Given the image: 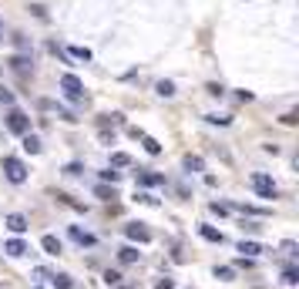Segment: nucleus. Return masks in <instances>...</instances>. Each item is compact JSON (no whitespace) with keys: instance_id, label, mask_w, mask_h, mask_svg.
<instances>
[{"instance_id":"72a5a7b5","label":"nucleus","mask_w":299,"mask_h":289,"mask_svg":"<svg viewBox=\"0 0 299 289\" xmlns=\"http://www.w3.org/2000/svg\"><path fill=\"white\" fill-rule=\"evenodd\" d=\"M0 31H4V24H0Z\"/></svg>"},{"instance_id":"6e6552de","label":"nucleus","mask_w":299,"mask_h":289,"mask_svg":"<svg viewBox=\"0 0 299 289\" xmlns=\"http://www.w3.org/2000/svg\"><path fill=\"white\" fill-rule=\"evenodd\" d=\"M4 225H7V229H10L14 235L27 232V219H24V215H17V212H14V215H7V222H4Z\"/></svg>"},{"instance_id":"393cba45","label":"nucleus","mask_w":299,"mask_h":289,"mask_svg":"<svg viewBox=\"0 0 299 289\" xmlns=\"http://www.w3.org/2000/svg\"><path fill=\"white\" fill-rule=\"evenodd\" d=\"M283 282H286V286H296V282H299V273H296V269H286Z\"/></svg>"},{"instance_id":"f704fd0d","label":"nucleus","mask_w":299,"mask_h":289,"mask_svg":"<svg viewBox=\"0 0 299 289\" xmlns=\"http://www.w3.org/2000/svg\"><path fill=\"white\" fill-rule=\"evenodd\" d=\"M34 289H41V286H34Z\"/></svg>"},{"instance_id":"dca6fc26","label":"nucleus","mask_w":299,"mask_h":289,"mask_svg":"<svg viewBox=\"0 0 299 289\" xmlns=\"http://www.w3.org/2000/svg\"><path fill=\"white\" fill-rule=\"evenodd\" d=\"M198 232H202L205 242H222V232H218V229H212V225H202Z\"/></svg>"},{"instance_id":"c85d7f7f","label":"nucleus","mask_w":299,"mask_h":289,"mask_svg":"<svg viewBox=\"0 0 299 289\" xmlns=\"http://www.w3.org/2000/svg\"><path fill=\"white\" fill-rule=\"evenodd\" d=\"M155 289H175V282H171V279H168V276H162V279L155 282Z\"/></svg>"},{"instance_id":"cd10ccee","label":"nucleus","mask_w":299,"mask_h":289,"mask_svg":"<svg viewBox=\"0 0 299 289\" xmlns=\"http://www.w3.org/2000/svg\"><path fill=\"white\" fill-rule=\"evenodd\" d=\"M138 202H145V205H158V199L148 195V192H138Z\"/></svg>"},{"instance_id":"9d476101","label":"nucleus","mask_w":299,"mask_h":289,"mask_svg":"<svg viewBox=\"0 0 299 289\" xmlns=\"http://www.w3.org/2000/svg\"><path fill=\"white\" fill-rule=\"evenodd\" d=\"M41 246H44V252H47V256H61V239H57V235H44Z\"/></svg>"},{"instance_id":"4468645a","label":"nucleus","mask_w":299,"mask_h":289,"mask_svg":"<svg viewBox=\"0 0 299 289\" xmlns=\"http://www.w3.org/2000/svg\"><path fill=\"white\" fill-rule=\"evenodd\" d=\"M111 165H114V168H128V165H131V155L128 152H114L111 155Z\"/></svg>"},{"instance_id":"a211bd4d","label":"nucleus","mask_w":299,"mask_h":289,"mask_svg":"<svg viewBox=\"0 0 299 289\" xmlns=\"http://www.w3.org/2000/svg\"><path fill=\"white\" fill-rule=\"evenodd\" d=\"M51 282H54V289H71V276H64V273L51 276Z\"/></svg>"},{"instance_id":"39448f33","label":"nucleus","mask_w":299,"mask_h":289,"mask_svg":"<svg viewBox=\"0 0 299 289\" xmlns=\"http://www.w3.org/2000/svg\"><path fill=\"white\" fill-rule=\"evenodd\" d=\"M124 232H128L131 242H152V229H148L145 222H128V229H124Z\"/></svg>"},{"instance_id":"5701e85b","label":"nucleus","mask_w":299,"mask_h":289,"mask_svg":"<svg viewBox=\"0 0 299 289\" xmlns=\"http://www.w3.org/2000/svg\"><path fill=\"white\" fill-rule=\"evenodd\" d=\"M71 57H78V61H91V51L88 47H71Z\"/></svg>"},{"instance_id":"412c9836","label":"nucleus","mask_w":299,"mask_h":289,"mask_svg":"<svg viewBox=\"0 0 299 289\" xmlns=\"http://www.w3.org/2000/svg\"><path fill=\"white\" fill-rule=\"evenodd\" d=\"M185 168L188 172H202V158H198V155H188V158H185Z\"/></svg>"},{"instance_id":"a878e982","label":"nucleus","mask_w":299,"mask_h":289,"mask_svg":"<svg viewBox=\"0 0 299 289\" xmlns=\"http://www.w3.org/2000/svg\"><path fill=\"white\" fill-rule=\"evenodd\" d=\"M215 276L218 279H232V266H215Z\"/></svg>"},{"instance_id":"2f4dec72","label":"nucleus","mask_w":299,"mask_h":289,"mask_svg":"<svg viewBox=\"0 0 299 289\" xmlns=\"http://www.w3.org/2000/svg\"><path fill=\"white\" fill-rule=\"evenodd\" d=\"M209 94H215V98H222V94H226V88H222V84H209Z\"/></svg>"},{"instance_id":"7ed1b4c3","label":"nucleus","mask_w":299,"mask_h":289,"mask_svg":"<svg viewBox=\"0 0 299 289\" xmlns=\"http://www.w3.org/2000/svg\"><path fill=\"white\" fill-rule=\"evenodd\" d=\"M4 172H7V178L14 185H20V182H27V165L20 158H4Z\"/></svg>"},{"instance_id":"423d86ee","label":"nucleus","mask_w":299,"mask_h":289,"mask_svg":"<svg viewBox=\"0 0 299 289\" xmlns=\"http://www.w3.org/2000/svg\"><path fill=\"white\" fill-rule=\"evenodd\" d=\"M7 64L14 67V71L20 74V78H27V74L34 71V64H31V57H27V54H14V57H10V61H7Z\"/></svg>"},{"instance_id":"473e14b6","label":"nucleus","mask_w":299,"mask_h":289,"mask_svg":"<svg viewBox=\"0 0 299 289\" xmlns=\"http://www.w3.org/2000/svg\"><path fill=\"white\" fill-rule=\"evenodd\" d=\"M296 121H299L296 111H286V114H283V125H296Z\"/></svg>"},{"instance_id":"f8f14e48","label":"nucleus","mask_w":299,"mask_h":289,"mask_svg":"<svg viewBox=\"0 0 299 289\" xmlns=\"http://www.w3.org/2000/svg\"><path fill=\"white\" fill-rule=\"evenodd\" d=\"M71 239L78 242V246H94V235L81 232V229H78V225H71Z\"/></svg>"},{"instance_id":"6ab92c4d","label":"nucleus","mask_w":299,"mask_h":289,"mask_svg":"<svg viewBox=\"0 0 299 289\" xmlns=\"http://www.w3.org/2000/svg\"><path fill=\"white\" fill-rule=\"evenodd\" d=\"M97 125H101V128H108V125H111V128H114V125H121V114H118V111H114V114H101V121H97Z\"/></svg>"},{"instance_id":"f03ea898","label":"nucleus","mask_w":299,"mask_h":289,"mask_svg":"<svg viewBox=\"0 0 299 289\" xmlns=\"http://www.w3.org/2000/svg\"><path fill=\"white\" fill-rule=\"evenodd\" d=\"M7 128L14 131V135H27V131H31V118H27L20 108H10V114H7Z\"/></svg>"},{"instance_id":"7c9ffc66","label":"nucleus","mask_w":299,"mask_h":289,"mask_svg":"<svg viewBox=\"0 0 299 289\" xmlns=\"http://www.w3.org/2000/svg\"><path fill=\"white\" fill-rule=\"evenodd\" d=\"M101 178H105V182H118V178H121V175H118V172H111V168H108V172H101Z\"/></svg>"},{"instance_id":"0eeeda50","label":"nucleus","mask_w":299,"mask_h":289,"mask_svg":"<svg viewBox=\"0 0 299 289\" xmlns=\"http://www.w3.org/2000/svg\"><path fill=\"white\" fill-rule=\"evenodd\" d=\"M4 252H7V256H14V259H20V256H27L31 249H27V242H24V239H10L7 246H4Z\"/></svg>"},{"instance_id":"4be33fe9","label":"nucleus","mask_w":299,"mask_h":289,"mask_svg":"<svg viewBox=\"0 0 299 289\" xmlns=\"http://www.w3.org/2000/svg\"><path fill=\"white\" fill-rule=\"evenodd\" d=\"M94 195H97V199H105V202H111V199H114V188H108V185H97Z\"/></svg>"},{"instance_id":"b1692460","label":"nucleus","mask_w":299,"mask_h":289,"mask_svg":"<svg viewBox=\"0 0 299 289\" xmlns=\"http://www.w3.org/2000/svg\"><path fill=\"white\" fill-rule=\"evenodd\" d=\"M105 282H108V286H118V282H121V273H114V269H108V273H105Z\"/></svg>"},{"instance_id":"bb28decb","label":"nucleus","mask_w":299,"mask_h":289,"mask_svg":"<svg viewBox=\"0 0 299 289\" xmlns=\"http://www.w3.org/2000/svg\"><path fill=\"white\" fill-rule=\"evenodd\" d=\"M209 121H212V125H229L232 118H229V114H209Z\"/></svg>"},{"instance_id":"2eb2a0df","label":"nucleus","mask_w":299,"mask_h":289,"mask_svg":"<svg viewBox=\"0 0 299 289\" xmlns=\"http://www.w3.org/2000/svg\"><path fill=\"white\" fill-rule=\"evenodd\" d=\"M239 252H245V256H259V252H266V249H262V246H259V242H239Z\"/></svg>"},{"instance_id":"9b49d317","label":"nucleus","mask_w":299,"mask_h":289,"mask_svg":"<svg viewBox=\"0 0 299 289\" xmlns=\"http://www.w3.org/2000/svg\"><path fill=\"white\" fill-rule=\"evenodd\" d=\"M138 256H141V252L135 249V246H124V249H118V259H121L124 266H131V262H138Z\"/></svg>"},{"instance_id":"1a4fd4ad","label":"nucleus","mask_w":299,"mask_h":289,"mask_svg":"<svg viewBox=\"0 0 299 289\" xmlns=\"http://www.w3.org/2000/svg\"><path fill=\"white\" fill-rule=\"evenodd\" d=\"M41 148H44V144H41V138L27 131V135H24V152H27V155H41Z\"/></svg>"},{"instance_id":"aec40b11","label":"nucleus","mask_w":299,"mask_h":289,"mask_svg":"<svg viewBox=\"0 0 299 289\" xmlns=\"http://www.w3.org/2000/svg\"><path fill=\"white\" fill-rule=\"evenodd\" d=\"M141 141H145V152H148V155H158V152H162V144L155 141V138H148V135H141Z\"/></svg>"},{"instance_id":"ddd939ff","label":"nucleus","mask_w":299,"mask_h":289,"mask_svg":"<svg viewBox=\"0 0 299 289\" xmlns=\"http://www.w3.org/2000/svg\"><path fill=\"white\" fill-rule=\"evenodd\" d=\"M138 182H141V185H165V175H155V172H141V175H138Z\"/></svg>"},{"instance_id":"f257e3e1","label":"nucleus","mask_w":299,"mask_h":289,"mask_svg":"<svg viewBox=\"0 0 299 289\" xmlns=\"http://www.w3.org/2000/svg\"><path fill=\"white\" fill-rule=\"evenodd\" d=\"M61 91H64V94L71 98L74 105H81V101H88V98L81 94V91H84V84H81L78 78H74V74H64V78H61Z\"/></svg>"},{"instance_id":"c9c22d12","label":"nucleus","mask_w":299,"mask_h":289,"mask_svg":"<svg viewBox=\"0 0 299 289\" xmlns=\"http://www.w3.org/2000/svg\"><path fill=\"white\" fill-rule=\"evenodd\" d=\"M118 289H124V286H118Z\"/></svg>"},{"instance_id":"20e7f679","label":"nucleus","mask_w":299,"mask_h":289,"mask_svg":"<svg viewBox=\"0 0 299 289\" xmlns=\"http://www.w3.org/2000/svg\"><path fill=\"white\" fill-rule=\"evenodd\" d=\"M252 188H256L262 199H276V182L269 175H262V172H256V175H252Z\"/></svg>"},{"instance_id":"f3484780","label":"nucleus","mask_w":299,"mask_h":289,"mask_svg":"<svg viewBox=\"0 0 299 289\" xmlns=\"http://www.w3.org/2000/svg\"><path fill=\"white\" fill-rule=\"evenodd\" d=\"M155 91H158L162 98H175V84H171V81H158V88Z\"/></svg>"},{"instance_id":"c756f323","label":"nucleus","mask_w":299,"mask_h":289,"mask_svg":"<svg viewBox=\"0 0 299 289\" xmlns=\"http://www.w3.org/2000/svg\"><path fill=\"white\" fill-rule=\"evenodd\" d=\"M0 101H4V105H14V94H10L7 88H0Z\"/></svg>"}]
</instances>
